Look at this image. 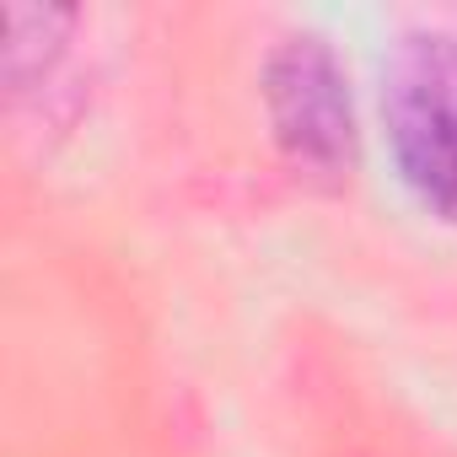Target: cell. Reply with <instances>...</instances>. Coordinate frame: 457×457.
Instances as JSON below:
<instances>
[{
  "mask_svg": "<svg viewBox=\"0 0 457 457\" xmlns=\"http://www.w3.org/2000/svg\"><path fill=\"white\" fill-rule=\"evenodd\" d=\"M264 113L275 151L286 167L318 188L339 194L350 188L361 167V124H355V97L339 54L318 33H291L270 49L264 60Z\"/></svg>",
  "mask_w": 457,
  "mask_h": 457,
  "instance_id": "cell-1",
  "label": "cell"
},
{
  "mask_svg": "<svg viewBox=\"0 0 457 457\" xmlns=\"http://www.w3.org/2000/svg\"><path fill=\"white\" fill-rule=\"evenodd\" d=\"M387 151L409 194L457 226V38L403 33L382 60Z\"/></svg>",
  "mask_w": 457,
  "mask_h": 457,
  "instance_id": "cell-2",
  "label": "cell"
},
{
  "mask_svg": "<svg viewBox=\"0 0 457 457\" xmlns=\"http://www.w3.org/2000/svg\"><path fill=\"white\" fill-rule=\"evenodd\" d=\"M76 12L65 6H12L6 12V92L28 97L33 87H44L76 33Z\"/></svg>",
  "mask_w": 457,
  "mask_h": 457,
  "instance_id": "cell-3",
  "label": "cell"
}]
</instances>
